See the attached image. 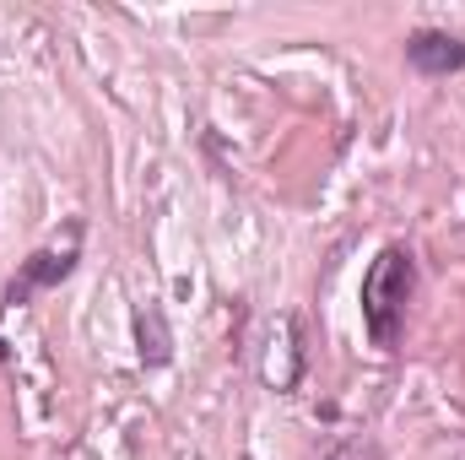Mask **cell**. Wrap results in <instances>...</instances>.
<instances>
[{
	"instance_id": "cell-3",
	"label": "cell",
	"mask_w": 465,
	"mask_h": 460,
	"mask_svg": "<svg viewBox=\"0 0 465 460\" xmlns=\"http://www.w3.org/2000/svg\"><path fill=\"white\" fill-rule=\"evenodd\" d=\"M406 65L417 76H455V71H465V38L444 33V27H417L406 38Z\"/></svg>"
},
{
	"instance_id": "cell-6",
	"label": "cell",
	"mask_w": 465,
	"mask_h": 460,
	"mask_svg": "<svg viewBox=\"0 0 465 460\" xmlns=\"http://www.w3.org/2000/svg\"><path fill=\"white\" fill-rule=\"evenodd\" d=\"M5 357H11V346H5V342H0V363H5Z\"/></svg>"
},
{
	"instance_id": "cell-1",
	"label": "cell",
	"mask_w": 465,
	"mask_h": 460,
	"mask_svg": "<svg viewBox=\"0 0 465 460\" xmlns=\"http://www.w3.org/2000/svg\"><path fill=\"white\" fill-rule=\"evenodd\" d=\"M411 293H417V260H411V249L406 244L379 249V260L362 276V325H368V342L373 346L390 352V346L401 342Z\"/></svg>"
},
{
	"instance_id": "cell-5",
	"label": "cell",
	"mask_w": 465,
	"mask_h": 460,
	"mask_svg": "<svg viewBox=\"0 0 465 460\" xmlns=\"http://www.w3.org/2000/svg\"><path fill=\"white\" fill-rule=\"evenodd\" d=\"M325 460H384V455H379V445H373V439H347V445H336Z\"/></svg>"
},
{
	"instance_id": "cell-4",
	"label": "cell",
	"mask_w": 465,
	"mask_h": 460,
	"mask_svg": "<svg viewBox=\"0 0 465 460\" xmlns=\"http://www.w3.org/2000/svg\"><path fill=\"white\" fill-rule=\"evenodd\" d=\"M135 342H141V363H146V368H163V363L173 357V336H168V320H163L157 304L135 309Z\"/></svg>"
},
{
	"instance_id": "cell-2",
	"label": "cell",
	"mask_w": 465,
	"mask_h": 460,
	"mask_svg": "<svg viewBox=\"0 0 465 460\" xmlns=\"http://www.w3.org/2000/svg\"><path fill=\"white\" fill-rule=\"evenodd\" d=\"M76 238H82V233H76ZM76 238H71L65 249H54V244H49V249H33V255H27V260L16 265V276L5 282V293H0V304H5V309H22V304H33L38 293H49V287H60V282H65V276L76 271V260H82V249H76Z\"/></svg>"
}]
</instances>
